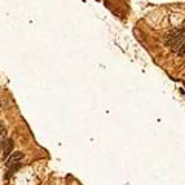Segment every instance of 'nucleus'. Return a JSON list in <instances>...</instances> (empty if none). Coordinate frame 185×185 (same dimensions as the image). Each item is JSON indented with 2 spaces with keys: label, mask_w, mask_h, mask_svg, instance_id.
<instances>
[{
  "label": "nucleus",
  "mask_w": 185,
  "mask_h": 185,
  "mask_svg": "<svg viewBox=\"0 0 185 185\" xmlns=\"http://www.w3.org/2000/svg\"><path fill=\"white\" fill-rule=\"evenodd\" d=\"M0 106H2V102H0Z\"/></svg>",
  "instance_id": "6e6552de"
},
{
  "label": "nucleus",
  "mask_w": 185,
  "mask_h": 185,
  "mask_svg": "<svg viewBox=\"0 0 185 185\" xmlns=\"http://www.w3.org/2000/svg\"><path fill=\"white\" fill-rule=\"evenodd\" d=\"M179 54L181 56L184 60H185V43L181 45V48H180V50H179Z\"/></svg>",
  "instance_id": "423d86ee"
},
{
  "label": "nucleus",
  "mask_w": 185,
  "mask_h": 185,
  "mask_svg": "<svg viewBox=\"0 0 185 185\" xmlns=\"http://www.w3.org/2000/svg\"><path fill=\"white\" fill-rule=\"evenodd\" d=\"M13 146H15V142H13V140H7L5 141V148H4V157H7L11 154V151L13 149Z\"/></svg>",
  "instance_id": "20e7f679"
},
{
  "label": "nucleus",
  "mask_w": 185,
  "mask_h": 185,
  "mask_svg": "<svg viewBox=\"0 0 185 185\" xmlns=\"http://www.w3.org/2000/svg\"><path fill=\"white\" fill-rule=\"evenodd\" d=\"M24 157H25V154L22 153V151H15V153H12L11 155H9L7 164L8 166L15 164V163H17V162H20V161L24 159Z\"/></svg>",
  "instance_id": "f03ea898"
},
{
  "label": "nucleus",
  "mask_w": 185,
  "mask_h": 185,
  "mask_svg": "<svg viewBox=\"0 0 185 185\" xmlns=\"http://www.w3.org/2000/svg\"><path fill=\"white\" fill-rule=\"evenodd\" d=\"M185 43V36L181 34L179 36V38L174 41V44H172V50L175 53H179V50H180V48H181V45Z\"/></svg>",
  "instance_id": "7ed1b4c3"
},
{
  "label": "nucleus",
  "mask_w": 185,
  "mask_h": 185,
  "mask_svg": "<svg viewBox=\"0 0 185 185\" xmlns=\"http://www.w3.org/2000/svg\"><path fill=\"white\" fill-rule=\"evenodd\" d=\"M4 131H5V128H4V126L2 124V122H0V136H2L3 133H4Z\"/></svg>",
  "instance_id": "0eeeda50"
},
{
  "label": "nucleus",
  "mask_w": 185,
  "mask_h": 185,
  "mask_svg": "<svg viewBox=\"0 0 185 185\" xmlns=\"http://www.w3.org/2000/svg\"><path fill=\"white\" fill-rule=\"evenodd\" d=\"M180 35H181V31L180 30H172V31L167 32V34L164 35V43L168 44V45H172L174 41L176 40Z\"/></svg>",
  "instance_id": "f257e3e1"
},
{
  "label": "nucleus",
  "mask_w": 185,
  "mask_h": 185,
  "mask_svg": "<svg viewBox=\"0 0 185 185\" xmlns=\"http://www.w3.org/2000/svg\"><path fill=\"white\" fill-rule=\"evenodd\" d=\"M18 168H20V164H17V166H15V167H12L11 170H9V172H8V175H7V177H9V176H11V175H13V174H15Z\"/></svg>",
  "instance_id": "39448f33"
}]
</instances>
